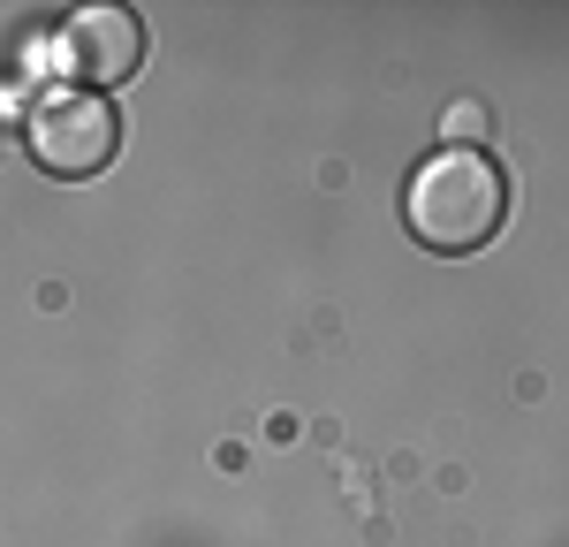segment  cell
Returning a JSON list of instances; mask_svg holds the SVG:
<instances>
[{"mask_svg":"<svg viewBox=\"0 0 569 547\" xmlns=\"http://www.w3.org/2000/svg\"><path fill=\"white\" fill-rule=\"evenodd\" d=\"M402 221H410V236L426 251H448V259L493 243L501 221H509L501 160L486 145H440V152H426L410 190H402Z\"/></svg>","mask_w":569,"mask_h":547,"instance_id":"1","label":"cell"},{"mask_svg":"<svg viewBox=\"0 0 569 547\" xmlns=\"http://www.w3.org/2000/svg\"><path fill=\"white\" fill-rule=\"evenodd\" d=\"M23 145L46 176H99L122 152V107L107 91H46L23 115Z\"/></svg>","mask_w":569,"mask_h":547,"instance_id":"2","label":"cell"},{"mask_svg":"<svg viewBox=\"0 0 569 547\" xmlns=\"http://www.w3.org/2000/svg\"><path fill=\"white\" fill-rule=\"evenodd\" d=\"M53 61L77 77V84H130L137 61H144V23L130 8H77L61 31H53Z\"/></svg>","mask_w":569,"mask_h":547,"instance_id":"3","label":"cell"},{"mask_svg":"<svg viewBox=\"0 0 569 547\" xmlns=\"http://www.w3.org/2000/svg\"><path fill=\"white\" fill-rule=\"evenodd\" d=\"M448 130H456V145H471V137L486 130V115H479V107H456V115H448Z\"/></svg>","mask_w":569,"mask_h":547,"instance_id":"4","label":"cell"}]
</instances>
